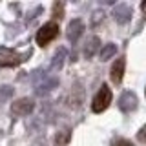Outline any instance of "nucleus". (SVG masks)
<instances>
[{
  "label": "nucleus",
  "instance_id": "obj_6",
  "mask_svg": "<svg viewBox=\"0 0 146 146\" xmlns=\"http://www.w3.org/2000/svg\"><path fill=\"white\" fill-rule=\"evenodd\" d=\"M22 60H26L24 55L13 51V49H7V48H0V66H17Z\"/></svg>",
  "mask_w": 146,
  "mask_h": 146
},
{
  "label": "nucleus",
  "instance_id": "obj_1",
  "mask_svg": "<svg viewBox=\"0 0 146 146\" xmlns=\"http://www.w3.org/2000/svg\"><path fill=\"white\" fill-rule=\"evenodd\" d=\"M111 88H110L108 84H102L100 86V90L97 91V95L93 97V102H91V110H93L95 113H102L104 110H108V106L111 104Z\"/></svg>",
  "mask_w": 146,
  "mask_h": 146
},
{
  "label": "nucleus",
  "instance_id": "obj_13",
  "mask_svg": "<svg viewBox=\"0 0 146 146\" xmlns=\"http://www.w3.org/2000/svg\"><path fill=\"white\" fill-rule=\"evenodd\" d=\"M68 99H70V102H73V106H79V104L82 102V99H84V90H82L79 84H75Z\"/></svg>",
  "mask_w": 146,
  "mask_h": 146
},
{
  "label": "nucleus",
  "instance_id": "obj_4",
  "mask_svg": "<svg viewBox=\"0 0 146 146\" xmlns=\"http://www.w3.org/2000/svg\"><path fill=\"white\" fill-rule=\"evenodd\" d=\"M33 110H35V102H33V99H29V97L18 99L11 104V113L15 117H26V115H29Z\"/></svg>",
  "mask_w": 146,
  "mask_h": 146
},
{
  "label": "nucleus",
  "instance_id": "obj_12",
  "mask_svg": "<svg viewBox=\"0 0 146 146\" xmlns=\"http://www.w3.org/2000/svg\"><path fill=\"white\" fill-rule=\"evenodd\" d=\"M115 53H117V46L113 44V42H110V44H106L102 49H100V53H99V58H100L102 62H106V60H110V58H111Z\"/></svg>",
  "mask_w": 146,
  "mask_h": 146
},
{
  "label": "nucleus",
  "instance_id": "obj_20",
  "mask_svg": "<svg viewBox=\"0 0 146 146\" xmlns=\"http://www.w3.org/2000/svg\"><path fill=\"white\" fill-rule=\"evenodd\" d=\"M141 9H143V11L146 13V0H144V2H143V4H141Z\"/></svg>",
  "mask_w": 146,
  "mask_h": 146
},
{
  "label": "nucleus",
  "instance_id": "obj_3",
  "mask_svg": "<svg viewBox=\"0 0 146 146\" xmlns=\"http://www.w3.org/2000/svg\"><path fill=\"white\" fill-rule=\"evenodd\" d=\"M58 86V79L57 77H48V75H40V80H35L33 88H35V95L44 97L49 91H53Z\"/></svg>",
  "mask_w": 146,
  "mask_h": 146
},
{
  "label": "nucleus",
  "instance_id": "obj_14",
  "mask_svg": "<svg viewBox=\"0 0 146 146\" xmlns=\"http://www.w3.org/2000/svg\"><path fill=\"white\" fill-rule=\"evenodd\" d=\"M13 86H7V84H4V86H0V104L2 102H6V100H9V97L13 95Z\"/></svg>",
  "mask_w": 146,
  "mask_h": 146
},
{
  "label": "nucleus",
  "instance_id": "obj_10",
  "mask_svg": "<svg viewBox=\"0 0 146 146\" xmlns=\"http://www.w3.org/2000/svg\"><path fill=\"white\" fill-rule=\"evenodd\" d=\"M66 58H68V49L66 48H58L57 53H55L53 58H51V64H49L51 71H58V70H60V68L64 66V62H66Z\"/></svg>",
  "mask_w": 146,
  "mask_h": 146
},
{
  "label": "nucleus",
  "instance_id": "obj_5",
  "mask_svg": "<svg viewBox=\"0 0 146 146\" xmlns=\"http://www.w3.org/2000/svg\"><path fill=\"white\" fill-rule=\"evenodd\" d=\"M137 104H139V99H137V95L131 90L122 91L121 97H119V108H121L122 111H126V113L137 110Z\"/></svg>",
  "mask_w": 146,
  "mask_h": 146
},
{
  "label": "nucleus",
  "instance_id": "obj_15",
  "mask_svg": "<svg viewBox=\"0 0 146 146\" xmlns=\"http://www.w3.org/2000/svg\"><path fill=\"white\" fill-rule=\"evenodd\" d=\"M104 17H106V15H104L102 9H99V11H93V15H91V27H97L100 22L104 20Z\"/></svg>",
  "mask_w": 146,
  "mask_h": 146
},
{
  "label": "nucleus",
  "instance_id": "obj_2",
  "mask_svg": "<svg viewBox=\"0 0 146 146\" xmlns=\"http://www.w3.org/2000/svg\"><path fill=\"white\" fill-rule=\"evenodd\" d=\"M57 35H58V26L55 24V22H46V24L36 31L35 38H36V44H38L40 48H46L53 38H57Z\"/></svg>",
  "mask_w": 146,
  "mask_h": 146
},
{
  "label": "nucleus",
  "instance_id": "obj_18",
  "mask_svg": "<svg viewBox=\"0 0 146 146\" xmlns=\"http://www.w3.org/2000/svg\"><path fill=\"white\" fill-rule=\"evenodd\" d=\"M113 146H133V143H131V141H126V139H117L115 143H113Z\"/></svg>",
  "mask_w": 146,
  "mask_h": 146
},
{
  "label": "nucleus",
  "instance_id": "obj_7",
  "mask_svg": "<svg viewBox=\"0 0 146 146\" xmlns=\"http://www.w3.org/2000/svg\"><path fill=\"white\" fill-rule=\"evenodd\" d=\"M131 13H133V9H131L130 4L122 2V4H117L115 7H113V18L119 22V24H128V22L131 20Z\"/></svg>",
  "mask_w": 146,
  "mask_h": 146
},
{
  "label": "nucleus",
  "instance_id": "obj_17",
  "mask_svg": "<svg viewBox=\"0 0 146 146\" xmlns=\"http://www.w3.org/2000/svg\"><path fill=\"white\" fill-rule=\"evenodd\" d=\"M62 9H64V2H57L53 6V15L57 18H62Z\"/></svg>",
  "mask_w": 146,
  "mask_h": 146
},
{
  "label": "nucleus",
  "instance_id": "obj_9",
  "mask_svg": "<svg viewBox=\"0 0 146 146\" xmlns=\"http://www.w3.org/2000/svg\"><path fill=\"white\" fill-rule=\"evenodd\" d=\"M124 70H126V60L124 58H117L115 62L111 64V70H110V77L115 84H121L122 77H124Z\"/></svg>",
  "mask_w": 146,
  "mask_h": 146
},
{
  "label": "nucleus",
  "instance_id": "obj_8",
  "mask_svg": "<svg viewBox=\"0 0 146 146\" xmlns=\"http://www.w3.org/2000/svg\"><path fill=\"white\" fill-rule=\"evenodd\" d=\"M82 31H84V22L80 20V18H73V20L68 24V40H70L71 44H75L77 40L80 38V35H82Z\"/></svg>",
  "mask_w": 146,
  "mask_h": 146
},
{
  "label": "nucleus",
  "instance_id": "obj_16",
  "mask_svg": "<svg viewBox=\"0 0 146 146\" xmlns=\"http://www.w3.org/2000/svg\"><path fill=\"white\" fill-rule=\"evenodd\" d=\"M70 137H71V131L70 130H68V131L64 130V131H58V135H57V139H55V141H57L58 146H64L68 141H70Z\"/></svg>",
  "mask_w": 146,
  "mask_h": 146
},
{
  "label": "nucleus",
  "instance_id": "obj_11",
  "mask_svg": "<svg viewBox=\"0 0 146 146\" xmlns=\"http://www.w3.org/2000/svg\"><path fill=\"white\" fill-rule=\"evenodd\" d=\"M99 46H100V38L97 35H93V36H90L88 40H86V44H84V57L86 58H91V57H95V53H97V49H99Z\"/></svg>",
  "mask_w": 146,
  "mask_h": 146
},
{
  "label": "nucleus",
  "instance_id": "obj_19",
  "mask_svg": "<svg viewBox=\"0 0 146 146\" xmlns=\"http://www.w3.org/2000/svg\"><path fill=\"white\" fill-rule=\"evenodd\" d=\"M137 139H139L141 143H146V126L139 130V133H137Z\"/></svg>",
  "mask_w": 146,
  "mask_h": 146
}]
</instances>
